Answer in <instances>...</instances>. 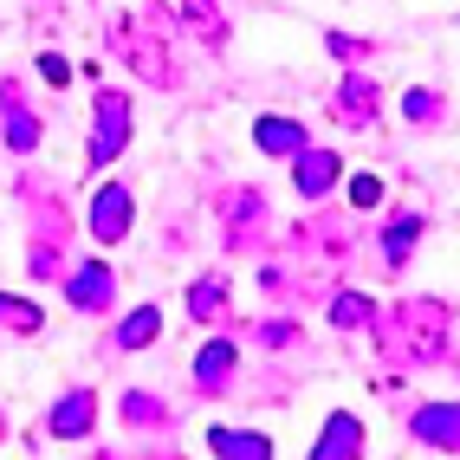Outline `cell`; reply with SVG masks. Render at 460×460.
<instances>
[{
    "label": "cell",
    "mask_w": 460,
    "mask_h": 460,
    "mask_svg": "<svg viewBox=\"0 0 460 460\" xmlns=\"http://www.w3.org/2000/svg\"><path fill=\"white\" fill-rule=\"evenodd\" d=\"M124 130H130V104H124V98H104V104H98V143H91V156L111 163L117 149H124Z\"/></svg>",
    "instance_id": "obj_1"
},
{
    "label": "cell",
    "mask_w": 460,
    "mask_h": 460,
    "mask_svg": "<svg viewBox=\"0 0 460 460\" xmlns=\"http://www.w3.org/2000/svg\"><path fill=\"white\" fill-rule=\"evenodd\" d=\"M124 227H130V195L104 189L98 208H91V234H98V240H124Z\"/></svg>",
    "instance_id": "obj_2"
},
{
    "label": "cell",
    "mask_w": 460,
    "mask_h": 460,
    "mask_svg": "<svg viewBox=\"0 0 460 460\" xmlns=\"http://www.w3.org/2000/svg\"><path fill=\"white\" fill-rule=\"evenodd\" d=\"M298 156V195H324L337 181V156L331 149H292Z\"/></svg>",
    "instance_id": "obj_3"
},
{
    "label": "cell",
    "mask_w": 460,
    "mask_h": 460,
    "mask_svg": "<svg viewBox=\"0 0 460 460\" xmlns=\"http://www.w3.org/2000/svg\"><path fill=\"white\" fill-rule=\"evenodd\" d=\"M253 137H260V149H272V156H292V149L305 143V130L292 124V117H260Z\"/></svg>",
    "instance_id": "obj_4"
},
{
    "label": "cell",
    "mask_w": 460,
    "mask_h": 460,
    "mask_svg": "<svg viewBox=\"0 0 460 460\" xmlns=\"http://www.w3.org/2000/svg\"><path fill=\"white\" fill-rule=\"evenodd\" d=\"M208 447H214V454H227V460H260V454H272L266 435H234V428H214Z\"/></svg>",
    "instance_id": "obj_5"
},
{
    "label": "cell",
    "mask_w": 460,
    "mask_h": 460,
    "mask_svg": "<svg viewBox=\"0 0 460 460\" xmlns=\"http://www.w3.org/2000/svg\"><path fill=\"white\" fill-rule=\"evenodd\" d=\"M156 331H163V305H143V312H130V318H124V331H117V344H124V350H143V344H149Z\"/></svg>",
    "instance_id": "obj_6"
},
{
    "label": "cell",
    "mask_w": 460,
    "mask_h": 460,
    "mask_svg": "<svg viewBox=\"0 0 460 460\" xmlns=\"http://www.w3.org/2000/svg\"><path fill=\"white\" fill-rule=\"evenodd\" d=\"M104 298H111V272H104V266H84L78 279H72V305H84V312H91V305H104Z\"/></svg>",
    "instance_id": "obj_7"
},
{
    "label": "cell",
    "mask_w": 460,
    "mask_h": 460,
    "mask_svg": "<svg viewBox=\"0 0 460 460\" xmlns=\"http://www.w3.org/2000/svg\"><path fill=\"white\" fill-rule=\"evenodd\" d=\"M415 435H428L435 447H454V402H441V409H421V415H415Z\"/></svg>",
    "instance_id": "obj_8"
},
{
    "label": "cell",
    "mask_w": 460,
    "mask_h": 460,
    "mask_svg": "<svg viewBox=\"0 0 460 460\" xmlns=\"http://www.w3.org/2000/svg\"><path fill=\"white\" fill-rule=\"evenodd\" d=\"M318 454H324V460H344V454H357V421H350V415H337V421L324 428Z\"/></svg>",
    "instance_id": "obj_9"
},
{
    "label": "cell",
    "mask_w": 460,
    "mask_h": 460,
    "mask_svg": "<svg viewBox=\"0 0 460 460\" xmlns=\"http://www.w3.org/2000/svg\"><path fill=\"white\" fill-rule=\"evenodd\" d=\"M91 428V395H72L66 409H52V435H84Z\"/></svg>",
    "instance_id": "obj_10"
},
{
    "label": "cell",
    "mask_w": 460,
    "mask_h": 460,
    "mask_svg": "<svg viewBox=\"0 0 460 460\" xmlns=\"http://www.w3.org/2000/svg\"><path fill=\"white\" fill-rule=\"evenodd\" d=\"M227 370H234V350H227V344H214V350H201V363H195V376H201V383H214V376H227Z\"/></svg>",
    "instance_id": "obj_11"
},
{
    "label": "cell",
    "mask_w": 460,
    "mask_h": 460,
    "mask_svg": "<svg viewBox=\"0 0 460 460\" xmlns=\"http://www.w3.org/2000/svg\"><path fill=\"white\" fill-rule=\"evenodd\" d=\"M415 234H421V221H415V214H409V221H395V227H389V260H402Z\"/></svg>",
    "instance_id": "obj_12"
},
{
    "label": "cell",
    "mask_w": 460,
    "mask_h": 460,
    "mask_svg": "<svg viewBox=\"0 0 460 460\" xmlns=\"http://www.w3.org/2000/svg\"><path fill=\"white\" fill-rule=\"evenodd\" d=\"M331 318H337V324H363V318H370V298H337Z\"/></svg>",
    "instance_id": "obj_13"
},
{
    "label": "cell",
    "mask_w": 460,
    "mask_h": 460,
    "mask_svg": "<svg viewBox=\"0 0 460 460\" xmlns=\"http://www.w3.org/2000/svg\"><path fill=\"white\" fill-rule=\"evenodd\" d=\"M350 201H357V208H376V201H383V181H376V175H357V181H350Z\"/></svg>",
    "instance_id": "obj_14"
},
{
    "label": "cell",
    "mask_w": 460,
    "mask_h": 460,
    "mask_svg": "<svg viewBox=\"0 0 460 460\" xmlns=\"http://www.w3.org/2000/svg\"><path fill=\"white\" fill-rule=\"evenodd\" d=\"M214 305H221V279H201V286H195V318H208Z\"/></svg>",
    "instance_id": "obj_15"
},
{
    "label": "cell",
    "mask_w": 460,
    "mask_h": 460,
    "mask_svg": "<svg viewBox=\"0 0 460 460\" xmlns=\"http://www.w3.org/2000/svg\"><path fill=\"white\" fill-rule=\"evenodd\" d=\"M40 72H46L52 84H66V78H72V66H66V58H58V52H46V58H40Z\"/></svg>",
    "instance_id": "obj_16"
}]
</instances>
